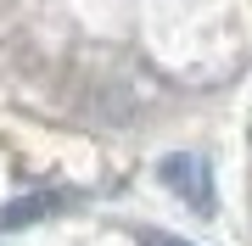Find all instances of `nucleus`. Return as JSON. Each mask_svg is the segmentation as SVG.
<instances>
[{
    "label": "nucleus",
    "mask_w": 252,
    "mask_h": 246,
    "mask_svg": "<svg viewBox=\"0 0 252 246\" xmlns=\"http://www.w3.org/2000/svg\"><path fill=\"white\" fill-rule=\"evenodd\" d=\"M157 173H162V185H168L190 213H213V173H207V163L196 151H168L157 163Z\"/></svg>",
    "instance_id": "obj_1"
},
{
    "label": "nucleus",
    "mask_w": 252,
    "mask_h": 246,
    "mask_svg": "<svg viewBox=\"0 0 252 246\" xmlns=\"http://www.w3.org/2000/svg\"><path fill=\"white\" fill-rule=\"evenodd\" d=\"M67 196H56V191H39V196H23V201H6L0 207V229H28V224H39V219H51L56 207H62Z\"/></svg>",
    "instance_id": "obj_2"
},
{
    "label": "nucleus",
    "mask_w": 252,
    "mask_h": 246,
    "mask_svg": "<svg viewBox=\"0 0 252 246\" xmlns=\"http://www.w3.org/2000/svg\"><path fill=\"white\" fill-rule=\"evenodd\" d=\"M140 246H190L180 235H162V229H140Z\"/></svg>",
    "instance_id": "obj_3"
}]
</instances>
